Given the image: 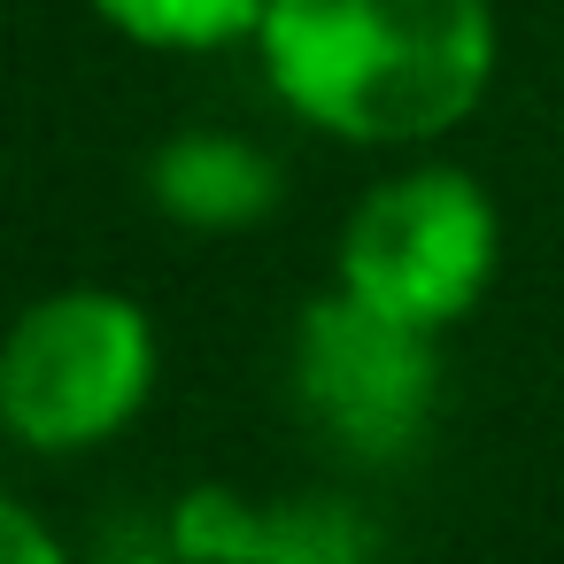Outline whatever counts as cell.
<instances>
[{"instance_id": "cell-2", "label": "cell", "mask_w": 564, "mask_h": 564, "mask_svg": "<svg viewBox=\"0 0 564 564\" xmlns=\"http://www.w3.org/2000/svg\"><path fill=\"white\" fill-rule=\"evenodd\" d=\"M155 387V333L140 302L70 286L32 302L0 340V425L40 456L101 448Z\"/></svg>"}, {"instance_id": "cell-6", "label": "cell", "mask_w": 564, "mask_h": 564, "mask_svg": "<svg viewBox=\"0 0 564 564\" xmlns=\"http://www.w3.org/2000/svg\"><path fill=\"white\" fill-rule=\"evenodd\" d=\"M232 564H387V549L364 510L310 495V502H279V510H248Z\"/></svg>"}, {"instance_id": "cell-5", "label": "cell", "mask_w": 564, "mask_h": 564, "mask_svg": "<svg viewBox=\"0 0 564 564\" xmlns=\"http://www.w3.org/2000/svg\"><path fill=\"white\" fill-rule=\"evenodd\" d=\"M148 202H155L171 225L240 232V225H263V217L279 209V171H271V155L248 148V140L186 132V140L155 148V163H148Z\"/></svg>"}, {"instance_id": "cell-4", "label": "cell", "mask_w": 564, "mask_h": 564, "mask_svg": "<svg viewBox=\"0 0 564 564\" xmlns=\"http://www.w3.org/2000/svg\"><path fill=\"white\" fill-rule=\"evenodd\" d=\"M294 394L317 433L356 464H402L441 402V356L425 325H402L356 294H325L294 333Z\"/></svg>"}, {"instance_id": "cell-3", "label": "cell", "mask_w": 564, "mask_h": 564, "mask_svg": "<svg viewBox=\"0 0 564 564\" xmlns=\"http://www.w3.org/2000/svg\"><path fill=\"white\" fill-rule=\"evenodd\" d=\"M487 279H495V209L464 171L387 178L340 232V294L425 333L456 325Z\"/></svg>"}, {"instance_id": "cell-7", "label": "cell", "mask_w": 564, "mask_h": 564, "mask_svg": "<svg viewBox=\"0 0 564 564\" xmlns=\"http://www.w3.org/2000/svg\"><path fill=\"white\" fill-rule=\"evenodd\" d=\"M94 9L140 47H232L263 32L271 0H94Z\"/></svg>"}, {"instance_id": "cell-8", "label": "cell", "mask_w": 564, "mask_h": 564, "mask_svg": "<svg viewBox=\"0 0 564 564\" xmlns=\"http://www.w3.org/2000/svg\"><path fill=\"white\" fill-rule=\"evenodd\" d=\"M0 564H70V556H63V541H55L32 510L0 502Z\"/></svg>"}, {"instance_id": "cell-1", "label": "cell", "mask_w": 564, "mask_h": 564, "mask_svg": "<svg viewBox=\"0 0 564 564\" xmlns=\"http://www.w3.org/2000/svg\"><path fill=\"white\" fill-rule=\"evenodd\" d=\"M256 40L286 109L371 148L464 124L495 78L487 0H271Z\"/></svg>"}]
</instances>
